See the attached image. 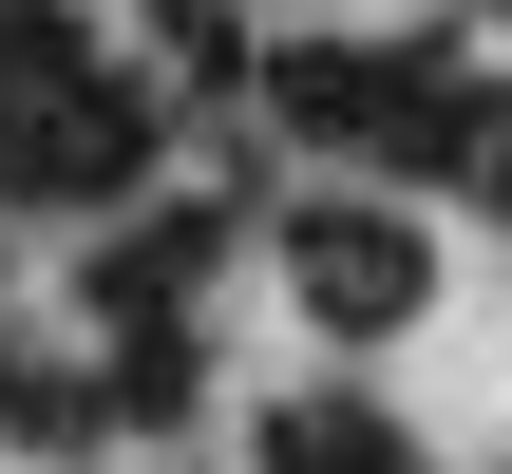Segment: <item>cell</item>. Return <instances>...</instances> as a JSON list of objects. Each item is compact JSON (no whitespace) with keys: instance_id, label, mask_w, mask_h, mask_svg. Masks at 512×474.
I'll list each match as a JSON object with an SVG mask.
<instances>
[{"instance_id":"1","label":"cell","mask_w":512,"mask_h":474,"mask_svg":"<svg viewBox=\"0 0 512 474\" xmlns=\"http://www.w3.org/2000/svg\"><path fill=\"white\" fill-rule=\"evenodd\" d=\"M266 95H285V133H323V152H399V171H456V76H437V57H361V38H304Z\"/></svg>"},{"instance_id":"2","label":"cell","mask_w":512,"mask_h":474,"mask_svg":"<svg viewBox=\"0 0 512 474\" xmlns=\"http://www.w3.org/2000/svg\"><path fill=\"white\" fill-rule=\"evenodd\" d=\"M285 285H304L342 342H380V323H418V304H437V247H418V209L323 190V209H285Z\"/></svg>"},{"instance_id":"3","label":"cell","mask_w":512,"mask_h":474,"mask_svg":"<svg viewBox=\"0 0 512 474\" xmlns=\"http://www.w3.org/2000/svg\"><path fill=\"white\" fill-rule=\"evenodd\" d=\"M152 152H171V114H152L133 76H76V95L19 133V171H0V190H38V209H114V190H152Z\"/></svg>"},{"instance_id":"4","label":"cell","mask_w":512,"mask_h":474,"mask_svg":"<svg viewBox=\"0 0 512 474\" xmlns=\"http://www.w3.org/2000/svg\"><path fill=\"white\" fill-rule=\"evenodd\" d=\"M95 76V38H76V0H0V171H19V133L57 114Z\"/></svg>"},{"instance_id":"5","label":"cell","mask_w":512,"mask_h":474,"mask_svg":"<svg viewBox=\"0 0 512 474\" xmlns=\"http://www.w3.org/2000/svg\"><path fill=\"white\" fill-rule=\"evenodd\" d=\"M266 474H399V437H380L361 399H285V418H266Z\"/></svg>"},{"instance_id":"6","label":"cell","mask_w":512,"mask_h":474,"mask_svg":"<svg viewBox=\"0 0 512 474\" xmlns=\"http://www.w3.org/2000/svg\"><path fill=\"white\" fill-rule=\"evenodd\" d=\"M456 171H475V190H512V95H456Z\"/></svg>"}]
</instances>
